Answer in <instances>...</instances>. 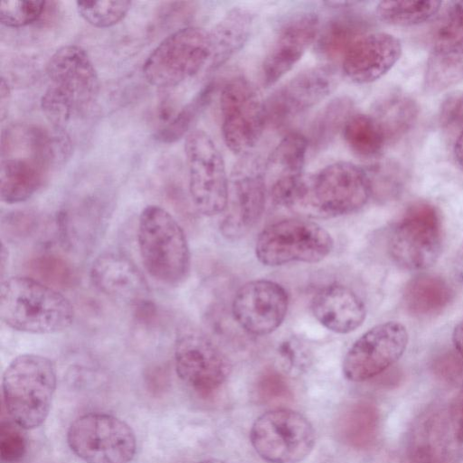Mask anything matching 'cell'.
Returning <instances> with one entry per match:
<instances>
[{"mask_svg": "<svg viewBox=\"0 0 463 463\" xmlns=\"http://www.w3.org/2000/svg\"><path fill=\"white\" fill-rule=\"evenodd\" d=\"M61 137L41 128L15 124L2 134L0 197L8 203L31 198L45 183L51 169L66 160Z\"/></svg>", "mask_w": 463, "mask_h": 463, "instance_id": "obj_1", "label": "cell"}, {"mask_svg": "<svg viewBox=\"0 0 463 463\" xmlns=\"http://www.w3.org/2000/svg\"><path fill=\"white\" fill-rule=\"evenodd\" d=\"M371 194L366 172L353 163L339 161L314 174H304L282 207L304 217L333 218L359 210Z\"/></svg>", "mask_w": 463, "mask_h": 463, "instance_id": "obj_2", "label": "cell"}, {"mask_svg": "<svg viewBox=\"0 0 463 463\" xmlns=\"http://www.w3.org/2000/svg\"><path fill=\"white\" fill-rule=\"evenodd\" d=\"M49 84L41 98L42 110L53 128L69 123L97 100L99 80L87 52L76 44L57 49L46 64Z\"/></svg>", "mask_w": 463, "mask_h": 463, "instance_id": "obj_3", "label": "cell"}, {"mask_svg": "<svg viewBox=\"0 0 463 463\" xmlns=\"http://www.w3.org/2000/svg\"><path fill=\"white\" fill-rule=\"evenodd\" d=\"M0 317L14 330L49 335L69 328L75 311L56 288L34 278L15 276L1 282Z\"/></svg>", "mask_w": 463, "mask_h": 463, "instance_id": "obj_4", "label": "cell"}, {"mask_svg": "<svg viewBox=\"0 0 463 463\" xmlns=\"http://www.w3.org/2000/svg\"><path fill=\"white\" fill-rule=\"evenodd\" d=\"M57 385V371L48 357L23 354L14 357L2 378L5 410L17 426L33 430L46 420Z\"/></svg>", "mask_w": 463, "mask_h": 463, "instance_id": "obj_5", "label": "cell"}, {"mask_svg": "<svg viewBox=\"0 0 463 463\" xmlns=\"http://www.w3.org/2000/svg\"><path fill=\"white\" fill-rule=\"evenodd\" d=\"M137 246L147 273L168 286L181 284L188 276L191 254L185 233L172 214L158 205H148L139 215Z\"/></svg>", "mask_w": 463, "mask_h": 463, "instance_id": "obj_6", "label": "cell"}, {"mask_svg": "<svg viewBox=\"0 0 463 463\" xmlns=\"http://www.w3.org/2000/svg\"><path fill=\"white\" fill-rule=\"evenodd\" d=\"M333 248L332 236L321 225L305 218H290L261 231L256 241L255 255L269 267L317 263L329 255Z\"/></svg>", "mask_w": 463, "mask_h": 463, "instance_id": "obj_7", "label": "cell"}, {"mask_svg": "<svg viewBox=\"0 0 463 463\" xmlns=\"http://www.w3.org/2000/svg\"><path fill=\"white\" fill-rule=\"evenodd\" d=\"M210 33L186 26L166 36L143 65L146 80L160 89L175 87L196 75L211 58Z\"/></svg>", "mask_w": 463, "mask_h": 463, "instance_id": "obj_8", "label": "cell"}, {"mask_svg": "<svg viewBox=\"0 0 463 463\" xmlns=\"http://www.w3.org/2000/svg\"><path fill=\"white\" fill-rule=\"evenodd\" d=\"M189 193L194 208L204 216L224 213L229 199V179L223 157L212 137L192 130L184 140Z\"/></svg>", "mask_w": 463, "mask_h": 463, "instance_id": "obj_9", "label": "cell"}, {"mask_svg": "<svg viewBox=\"0 0 463 463\" xmlns=\"http://www.w3.org/2000/svg\"><path fill=\"white\" fill-rule=\"evenodd\" d=\"M71 450L86 463H129L137 450L131 427L107 413H87L69 427Z\"/></svg>", "mask_w": 463, "mask_h": 463, "instance_id": "obj_10", "label": "cell"}, {"mask_svg": "<svg viewBox=\"0 0 463 463\" xmlns=\"http://www.w3.org/2000/svg\"><path fill=\"white\" fill-rule=\"evenodd\" d=\"M250 439L257 454L269 463H298L310 454L316 439L305 416L288 409H275L255 420Z\"/></svg>", "mask_w": 463, "mask_h": 463, "instance_id": "obj_11", "label": "cell"}, {"mask_svg": "<svg viewBox=\"0 0 463 463\" xmlns=\"http://www.w3.org/2000/svg\"><path fill=\"white\" fill-rule=\"evenodd\" d=\"M442 226L438 210L419 202L409 206L392 229L388 250L392 260L408 269L430 267L439 256Z\"/></svg>", "mask_w": 463, "mask_h": 463, "instance_id": "obj_12", "label": "cell"}, {"mask_svg": "<svg viewBox=\"0 0 463 463\" xmlns=\"http://www.w3.org/2000/svg\"><path fill=\"white\" fill-rule=\"evenodd\" d=\"M222 133L226 146L236 155L250 153L267 123L265 101L244 77L227 81L221 91Z\"/></svg>", "mask_w": 463, "mask_h": 463, "instance_id": "obj_13", "label": "cell"}, {"mask_svg": "<svg viewBox=\"0 0 463 463\" xmlns=\"http://www.w3.org/2000/svg\"><path fill=\"white\" fill-rule=\"evenodd\" d=\"M267 184L260 158L247 153L234 165L229 180V199L220 223L223 237L236 240L246 235L261 218Z\"/></svg>", "mask_w": 463, "mask_h": 463, "instance_id": "obj_14", "label": "cell"}, {"mask_svg": "<svg viewBox=\"0 0 463 463\" xmlns=\"http://www.w3.org/2000/svg\"><path fill=\"white\" fill-rule=\"evenodd\" d=\"M174 362L178 377L203 395L217 390L232 372L227 355L196 330H185L177 335Z\"/></svg>", "mask_w": 463, "mask_h": 463, "instance_id": "obj_15", "label": "cell"}, {"mask_svg": "<svg viewBox=\"0 0 463 463\" xmlns=\"http://www.w3.org/2000/svg\"><path fill=\"white\" fill-rule=\"evenodd\" d=\"M409 341L406 327L396 321L379 324L364 333L343 361V373L352 382L369 380L392 365Z\"/></svg>", "mask_w": 463, "mask_h": 463, "instance_id": "obj_16", "label": "cell"}, {"mask_svg": "<svg viewBox=\"0 0 463 463\" xmlns=\"http://www.w3.org/2000/svg\"><path fill=\"white\" fill-rule=\"evenodd\" d=\"M337 83V72L331 66H317L299 72L265 101L267 123L274 127L286 125L328 97Z\"/></svg>", "mask_w": 463, "mask_h": 463, "instance_id": "obj_17", "label": "cell"}, {"mask_svg": "<svg viewBox=\"0 0 463 463\" xmlns=\"http://www.w3.org/2000/svg\"><path fill=\"white\" fill-rule=\"evenodd\" d=\"M288 301V295L280 284L269 279L251 280L236 291L232 313L248 334L267 335L283 323Z\"/></svg>", "mask_w": 463, "mask_h": 463, "instance_id": "obj_18", "label": "cell"}, {"mask_svg": "<svg viewBox=\"0 0 463 463\" xmlns=\"http://www.w3.org/2000/svg\"><path fill=\"white\" fill-rule=\"evenodd\" d=\"M319 33V18L313 12H298L278 29L261 65L262 82L273 85L301 59Z\"/></svg>", "mask_w": 463, "mask_h": 463, "instance_id": "obj_19", "label": "cell"}, {"mask_svg": "<svg viewBox=\"0 0 463 463\" xmlns=\"http://www.w3.org/2000/svg\"><path fill=\"white\" fill-rule=\"evenodd\" d=\"M97 290L109 298L134 306H146L149 288L142 272L128 257L115 252L98 256L90 269Z\"/></svg>", "mask_w": 463, "mask_h": 463, "instance_id": "obj_20", "label": "cell"}, {"mask_svg": "<svg viewBox=\"0 0 463 463\" xmlns=\"http://www.w3.org/2000/svg\"><path fill=\"white\" fill-rule=\"evenodd\" d=\"M401 54L402 44L395 36L387 33L368 32L343 57V71L354 83H370L387 73Z\"/></svg>", "mask_w": 463, "mask_h": 463, "instance_id": "obj_21", "label": "cell"}, {"mask_svg": "<svg viewBox=\"0 0 463 463\" xmlns=\"http://www.w3.org/2000/svg\"><path fill=\"white\" fill-rule=\"evenodd\" d=\"M311 310L324 327L337 334L356 330L366 317L362 298L352 288L339 283L321 288L311 300Z\"/></svg>", "mask_w": 463, "mask_h": 463, "instance_id": "obj_22", "label": "cell"}, {"mask_svg": "<svg viewBox=\"0 0 463 463\" xmlns=\"http://www.w3.org/2000/svg\"><path fill=\"white\" fill-rule=\"evenodd\" d=\"M443 413L428 410L416 418L406 444L409 463H449L450 425Z\"/></svg>", "mask_w": 463, "mask_h": 463, "instance_id": "obj_23", "label": "cell"}, {"mask_svg": "<svg viewBox=\"0 0 463 463\" xmlns=\"http://www.w3.org/2000/svg\"><path fill=\"white\" fill-rule=\"evenodd\" d=\"M307 138L298 132L286 135L269 155L264 173L269 192L288 188L304 175Z\"/></svg>", "mask_w": 463, "mask_h": 463, "instance_id": "obj_24", "label": "cell"}, {"mask_svg": "<svg viewBox=\"0 0 463 463\" xmlns=\"http://www.w3.org/2000/svg\"><path fill=\"white\" fill-rule=\"evenodd\" d=\"M254 13L245 7L229 10L210 33L211 70H217L232 58L247 43L254 24Z\"/></svg>", "mask_w": 463, "mask_h": 463, "instance_id": "obj_25", "label": "cell"}, {"mask_svg": "<svg viewBox=\"0 0 463 463\" xmlns=\"http://www.w3.org/2000/svg\"><path fill=\"white\" fill-rule=\"evenodd\" d=\"M453 291L442 278L420 274L405 286L403 300L407 310L418 317H428L441 312L451 301Z\"/></svg>", "mask_w": 463, "mask_h": 463, "instance_id": "obj_26", "label": "cell"}, {"mask_svg": "<svg viewBox=\"0 0 463 463\" xmlns=\"http://www.w3.org/2000/svg\"><path fill=\"white\" fill-rule=\"evenodd\" d=\"M418 114V106L411 98L392 93L376 101L370 115L380 127L388 145L396 142L411 129Z\"/></svg>", "mask_w": 463, "mask_h": 463, "instance_id": "obj_27", "label": "cell"}, {"mask_svg": "<svg viewBox=\"0 0 463 463\" xmlns=\"http://www.w3.org/2000/svg\"><path fill=\"white\" fill-rule=\"evenodd\" d=\"M367 20L358 14H340L326 23L316 44L319 56L326 60L344 57L348 49L368 33Z\"/></svg>", "mask_w": 463, "mask_h": 463, "instance_id": "obj_28", "label": "cell"}, {"mask_svg": "<svg viewBox=\"0 0 463 463\" xmlns=\"http://www.w3.org/2000/svg\"><path fill=\"white\" fill-rule=\"evenodd\" d=\"M379 425L377 407L369 402H357L342 414L337 428L345 444L356 449H365L376 440Z\"/></svg>", "mask_w": 463, "mask_h": 463, "instance_id": "obj_29", "label": "cell"}, {"mask_svg": "<svg viewBox=\"0 0 463 463\" xmlns=\"http://www.w3.org/2000/svg\"><path fill=\"white\" fill-rule=\"evenodd\" d=\"M463 81V41L434 48L427 61L424 88L439 93Z\"/></svg>", "mask_w": 463, "mask_h": 463, "instance_id": "obj_30", "label": "cell"}, {"mask_svg": "<svg viewBox=\"0 0 463 463\" xmlns=\"http://www.w3.org/2000/svg\"><path fill=\"white\" fill-rule=\"evenodd\" d=\"M354 103L347 96L332 99L314 118L307 139L310 147L319 152L335 139L353 115Z\"/></svg>", "mask_w": 463, "mask_h": 463, "instance_id": "obj_31", "label": "cell"}, {"mask_svg": "<svg viewBox=\"0 0 463 463\" xmlns=\"http://www.w3.org/2000/svg\"><path fill=\"white\" fill-rule=\"evenodd\" d=\"M343 135L348 147L364 158L379 156L387 145L380 127L370 114H353L344 127Z\"/></svg>", "mask_w": 463, "mask_h": 463, "instance_id": "obj_32", "label": "cell"}, {"mask_svg": "<svg viewBox=\"0 0 463 463\" xmlns=\"http://www.w3.org/2000/svg\"><path fill=\"white\" fill-rule=\"evenodd\" d=\"M215 83L205 85L175 118L156 135L162 143H174L190 133V129L211 103L215 92Z\"/></svg>", "mask_w": 463, "mask_h": 463, "instance_id": "obj_33", "label": "cell"}, {"mask_svg": "<svg viewBox=\"0 0 463 463\" xmlns=\"http://www.w3.org/2000/svg\"><path fill=\"white\" fill-rule=\"evenodd\" d=\"M441 5L440 1H382L376 6V14L389 24L411 26L428 21Z\"/></svg>", "mask_w": 463, "mask_h": 463, "instance_id": "obj_34", "label": "cell"}, {"mask_svg": "<svg viewBox=\"0 0 463 463\" xmlns=\"http://www.w3.org/2000/svg\"><path fill=\"white\" fill-rule=\"evenodd\" d=\"M29 269L34 279L55 288H69L76 282V272L62 257L52 253H43L33 258Z\"/></svg>", "mask_w": 463, "mask_h": 463, "instance_id": "obj_35", "label": "cell"}, {"mask_svg": "<svg viewBox=\"0 0 463 463\" xmlns=\"http://www.w3.org/2000/svg\"><path fill=\"white\" fill-rule=\"evenodd\" d=\"M131 1H77L80 15L98 28L110 27L121 21L131 7Z\"/></svg>", "mask_w": 463, "mask_h": 463, "instance_id": "obj_36", "label": "cell"}, {"mask_svg": "<svg viewBox=\"0 0 463 463\" xmlns=\"http://www.w3.org/2000/svg\"><path fill=\"white\" fill-rule=\"evenodd\" d=\"M42 0H7L0 4L1 24L12 28L26 26L36 22L46 7Z\"/></svg>", "mask_w": 463, "mask_h": 463, "instance_id": "obj_37", "label": "cell"}, {"mask_svg": "<svg viewBox=\"0 0 463 463\" xmlns=\"http://www.w3.org/2000/svg\"><path fill=\"white\" fill-rule=\"evenodd\" d=\"M432 34V49L463 41V2L449 5L441 15Z\"/></svg>", "mask_w": 463, "mask_h": 463, "instance_id": "obj_38", "label": "cell"}, {"mask_svg": "<svg viewBox=\"0 0 463 463\" xmlns=\"http://www.w3.org/2000/svg\"><path fill=\"white\" fill-rule=\"evenodd\" d=\"M366 172V171H365ZM371 193L385 196H393L402 188L400 170L392 164H379L366 172Z\"/></svg>", "mask_w": 463, "mask_h": 463, "instance_id": "obj_39", "label": "cell"}, {"mask_svg": "<svg viewBox=\"0 0 463 463\" xmlns=\"http://www.w3.org/2000/svg\"><path fill=\"white\" fill-rule=\"evenodd\" d=\"M27 443L24 434L10 422L1 423L0 456L5 462L20 460L26 453Z\"/></svg>", "mask_w": 463, "mask_h": 463, "instance_id": "obj_40", "label": "cell"}, {"mask_svg": "<svg viewBox=\"0 0 463 463\" xmlns=\"http://www.w3.org/2000/svg\"><path fill=\"white\" fill-rule=\"evenodd\" d=\"M257 397L265 404L287 402L292 398L284 379L275 373L263 374L257 383Z\"/></svg>", "mask_w": 463, "mask_h": 463, "instance_id": "obj_41", "label": "cell"}, {"mask_svg": "<svg viewBox=\"0 0 463 463\" xmlns=\"http://www.w3.org/2000/svg\"><path fill=\"white\" fill-rule=\"evenodd\" d=\"M439 123L444 130L458 135L463 131V91L449 96L439 110Z\"/></svg>", "mask_w": 463, "mask_h": 463, "instance_id": "obj_42", "label": "cell"}, {"mask_svg": "<svg viewBox=\"0 0 463 463\" xmlns=\"http://www.w3.org/2000/svg\"><path fill=\"white\" fill-rule=\"evenodd\" d=\"M434 373L449 383L463 382V357L452 352L437 356L432 364Z\"/></svg>", "mask_w": 463, "mask_h": 463, "instance_id": "obj_43", "label": "cell"}, {"mask_svg": "<svg viewBox=\"0 0 463 463\" xmlns=\"http://www.w3.org/2000/svg\"><path fill=\"white\" fill-rule=\"evenodd\" d=\"M449 418L455 440L463 445V387L450 404Z\"/></svg>", "mask_w": 463, "mask_h": 463, "instance_id": "obj_44", "label": "cell"}, {"mask_svg": "<svg viewBox=\"0 0 463 463\" xmlns=\"http://www.w3.org/2000/svg\"><path fill=\"white\" fill-rule=\"evenodd\" d=\"M34 217L29 213H14L6 217V230L8 232L24 235L23 229L25 232H29L34 224Z\"/></svg>", "mask_w": 463, "mask_h": 463, "instance_id": "obj_45", "label": "cell"}, {"mask_svg": "<svg viewBox=\"0 0 463 463\" xmlns=\"http://www.w3.org/2000/svg\"><path fill=\"white\" fill-rule=\"evenodd\" d=\"M293 344L294 343L291 341L285 342L281 345L279 351L284 363L288 364L290 368H293V366H300L303 362L301 357L304 354L303 353H300L301 348Z\"/></svg>", "mask_w": 463, "mask_h": 463, "instance_id": "obj_46", "label": "cell"}, {"mask_svg": "<svg viewBox=\"0 0 463 463\" xmlns=\"http://www.w3.org/2000/svg\"><path fill=\"white\" fill-rule=\"evenodd\" d=\"M452 343L457 353L463 357V318L458 323L453 330Z\"/></svg>", "mask_w": 463, "mask_h": 463, "instance_id": "obj_47", "label": "cell"}, {"mask_svg": "<svg viewBox=\"0 0 463 463\" xmlns=\"http://www.w3.org/2000/svg\"><path fill=\"white\" fill-rule=\"evenodd\" d=\"M455 156L458 163L463 167V131L457 136L455 143Z\"/></svg>", "mask_w": 463, "mask_h": 463, "instance_id": "obj_48", "label": "cell"}, {"mask_svg": "<svg viewBox=\"0 0 463 463\" xmlns=\"http://www.w3.org/2000/svg\"><path fill=\"white\" fill-rule=\"evenodd\" d=\"M5 259H7V250H5V245H4V243H2V246H1V274H2V277L5 272V265L7 264L5 261Z\"/></svg>", "mask_w": 463, "mask_h": 463, "instance_id": "obj_49", "label": "cell"}, {"mask_svg": "<svg viewBox=\"0 0 463 463\" xmlns=\"http://www.w3.org/2000/svg\"><path fill=\"white\" fill-rule=\"evenodd\" d=\"M199 463H228V462L221 460V459H216V458H209V459L203 460Z\"/></svg>", "mask_w": 463, "mask_h": 463, "instance_id": "obj_50", "label": "cell"}, {"mask_svg": "<svg viewBox=\"0 0 463 463\" xmlns=\"http://www.w3.org/2000/svg\"><path fill=\"white\" fill-rule=\"evenodd\" d=\"M461 259H462V260H461V264H460V265H462V264H463V253H462V257H461ZM459 273H460V276H461L460 278H461V279L463 280V269H460Z\"/></svg>", "mask_w": 463, "mask_h": 463, "instance_id": "obj_51", "label": "cell"}]
</instances>
